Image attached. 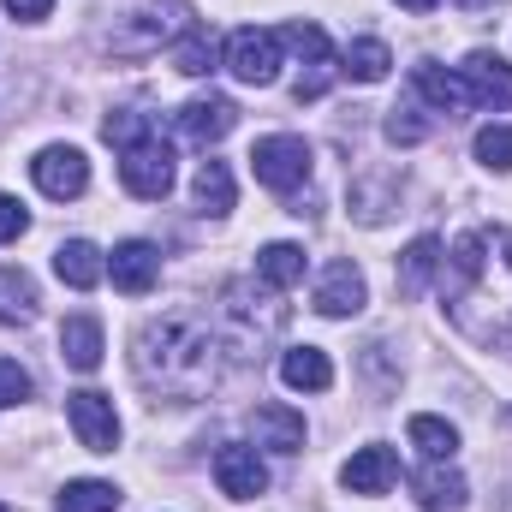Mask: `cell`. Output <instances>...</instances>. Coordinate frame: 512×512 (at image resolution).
<instances>
[{"label":"cell","mask_w":512,"mask_h":512,"mask_svg":"<svg viewBox=\"0 0 512 512\" xmlns=\"http://www.w3.org/2000/svg\"><path fill=\"white\" fill-rule=\"evenodd\" d=\"M399 6H405V12H435L441 0H399Z\"/></svg>","instance_id":"cell-39"},{"label":"cell","mask_w":512,"mask_h":512,"mask_svg":"<svg viewBox=\"0 0 512 512\" xmlns=\"http://www.w3.org/2000/svg\"><path fill=\"white\" fill-rule=\"evenodd\" d=\"M30 179H36L42 197L72 203V197L90 191V161H84V149H72V143H48V149L30 161Z\"/></svg>","instance_id":"cell-6"},{"label":"cell","mask_w":512,"mask_h":512,"mask_svg":"<svg viewBox=\"0 0 512 512\" xmlns=\"http://www.w3.org/2000/svg\"><path fill=\"white\" fill-rule=\"evenodd\" d=\"M36 280L24 274V268H0V322L6 328H24V322H36Z\"/></svg>","instance_id":"cell-23"},{"label":"cell","mask_w":512,"mask_h":512,"mask_svg":"<svg viewBox=\"0 0 512 512\" xmlns=\"http://www.w3.org/2000/svg\"><path fill=\"white\" fill-rule=\"evenodd\" d=\"M66 417H72L78 447H90V453H114V447H120V411H114L108 393H96V387L72 393V399H66Z\"/></svg>","instance_id":"cell-8"},{"label":"cell","mask_w":512,"mask_h":512,"mask_svg":"<svg viewBox=\"0 0 512 512\" xmlns=\"http://www.w3.org/2000/svg\"><path fill=\"white\" fill-rule=\"evenodd\" d=\"M393 209H399V179H393V173H364V179H352V215H358L364 227H382Z\"/></svg>","instance_id":"cell-18"},{"label":"cell","mask_w":512,"mask_h":512,"mask_svg":"<svg viewBox=\"0 0 512 512\" xmlns=\"http://www.w3.org/2000/svg\"><path fill=\"white\" fill-rule=\"evenodd\" d=\"M393 477H399L393 447H358V453L340 465V483H346L352 495H387V489H393Z\"/></svg>","instance_id":"cell-15"},{"label":"cell","mask_w":512,"mask_h":512,"mask_svg":"<svg viewBox=\"0 0 512 512\" xmlns=\"http://www.w3.org/2000/svg\"><path fill=\"white\" fill-rule=\"evenodd\" d=\"M280 382L298 387V393H328V387H334V364H328L322 346H292V352L280 358Z\"/></svg>","instance_id":"cell-19"},{"label":"cell","mask_w":512,"mask_h":512,"mask_svg":"<svg viewBox=\"0 0 512 512\" xmlns=\"http://www.w3.org/2000/svg\"><path fill=\"white\" fill-rule=\"evenodd\" d=\"M215 483H221V495L227 501H256V495H268V465L256 459V447H221L215 453Z\"/></svg>","instance_id":"cell-11"},{"label":"cell","mask_w":512,"mask_h":512,"mask_svg":"<svg viewBox=\"0 0 512 512\" xmlns=\"http://www.w3.org/2000/svg\"><path fill=\"white\" fill-rule=\"evenodd\" d=\"M24 233H30V215H24V203L0 191V245H18Z\"/></svg>","instance_id":"cell-36"},{"label":"cell","mask_w":512,"mask_h":512,"mask_svg":"<svg viewBox=\"0 0 512 512\" xmlns=\"http://www.w3.org/2000/svg\"><path fill=\"white\" fill-rule=\"evenodd\" d=\"M0 512H12V507H0Z\"/></svg>","instance_id":"cell-40"},{"label":"cell","mask_w":512,"mask_h":512,"mask_svg":"<svg viewBox=\"0 0 512 512\" xmlns=\"http://www.w3.org/2000/svg\"><path fill=\"white\" fill-rule=\"evenodd\" d=\"M459 84H465V102H471V108H489V114L512 108V66L501 60V54H489V48L465 54Z\"/></svg>","instance_id":"cell-9"},{"label":"cell","mask_w":512,"mask_h":512,"mask_svg":"<svg viewBox=\"0 0 512 512\" xmlns=\"http://www.w3.org/2000/svg\"><path fill=\"white\" fill-rule=\"evenodd\" d=\"M131 370H137V382L149 387L155 399L185 405V399H209L221 387V376H227V346H221V334L203 316L167 310V316H155V322L137 328Z\"/></svg>","instance_id":"cell-2"},{"label":"cell","mask_w":512,"mask_h":512,"mask_svg":"<svg viewBox=\"0 0 512 512\" xmlns=\"http://www.w3.org/2000/svg\"><path fill=\"white\" fill-rule=\"evenodd\" d=\"M459 6H465V12H495L501 0H459Z\"/></svg>","instance_id":"cell-38"},{"label":"cell","mask_w":512,"mask_h":512,"mask_svg":"<svg viewBox=\"0 0 512 512\" xmlns=\"http://www.w3.org/2000/svg\"><path fill=\"white\" fill-rule=\"evenodd\" d=\"M120 507V489L102 483V477H78L60 489V512H114Z\"/></svg>","instance_id":"cell-29"},{"label":"cell","mask_w":512,"mask_h":512,"mask_svg":"<svg viewBox=\"0 0 512 512\" xmlns=\"http://www.w3.org/2000/svg\"><path fill=\"white\" fill-rule=\"evenodd\" d=\"M387 143H423V137H429V120H423V114H417V108H393V114H387Z\"/></svg>","instance_id":"cell-32"},{"label":"cell","mask_w":512,"mask_h":512,"mask_svg":"<svg viewBox=\"0 0 512 512\" xmlns=\"http://www.w3.org/2000/svg\"><path fill=\"white\" fill-rule=\"evenodd\" d=\"M102 322L96 316H66V328H60V358L78 370V376H90V370H102Z\"/></svg>","instance_id":"cell-17"},{"label":"cell","mask_w":512,"mask_h":512,"mask_svg":"<svg viewBox=\"0 0 512 512\" xmlns=\"http://www.w3.org/2000/svg\"><path fill=\"white\" fill-rule=\"evenodd\" d=\"M280 36H286V42H292V48H298V54H304L310 66H316V60H334V48H328V36H322L316 24H304V18H298L292 30H280Z\"/></svg>","instance_id":"cell-33"},{"label":"cell","mask_w":512,"mask_h":512,"mask_svg":"<svg viewBox=\"0 0 512 512\" xmlns=\"http://www.w3.org/2000/svg\"><path fill=\"white\" fill-rule=\"evenodd\" d=\"M364 304H370L364 268H358V262H328L322 280H316V310H322L328 322H346V316H358Z\"/></svg>","instance_id":"cell-10"},{"label":"cell","mask_w":512,"mask_h":512,"mask_svg":"<svg viewBox=\"0 0 512 512\" xmlns=\"http://www.w3.org/2000/svg\"><path fill=\"white\" fill-rule=\"evenodd\" d=\"M120 179H126L131 197H143V203H161L167 191H173V149L149 131L143 143H131L126 161H120Z\"/></svg>","instance_id":"cell-7"},{"label":"cell","mask_w":512,"mask_h":512,"mask_svg":"<svg viewBox=\"0 0 512 512\" xmlns=\"http://www.w3.org/2000/svg\"><path fill=\"white\" fill-rule=\"evenodd\" d=\"M280 48H286V36L280 30H256V24H245V30H233L227 36V72L239 78V84H274L280 78Z\"/></svg>","instance_id":"cell-5"},{"label":"cell","mask_w":512,"mask_h":512,"mask_svg":"<svg viewBox=\"0 0 512 512\" xmlns=\"http://www.w3.org/2000/svg\"><path fill=\"white\" fill-rule=\"evenodd\" d=\"M215 60H221V42H215L203 24H191V30L173 42V66H179L185 78H209V72H215Z\"/></svg>","instance_id":"cell-24"},{"label":"cell","mask_w":512,"mask_h":512,"mask_svg":"<svg viewBox=\"0 0 512 512\" xmlns=\"http://www.w3.org/2000/svg\"><path fill=\"white\" fill-rule=\"evenodd\" d=\"M435 268H441V239H435V233L411 239V251L399 256V274H393L399 298H417V292H423V286L435 280Z\"/></svg>","instance_id":"cell-22"},{"label":"cell","mask_w":512,"mask_h":512,"mask_svg":"<svg viewBox=\"0 0 512 512\" xmlns=\"http://www.w3.org/2000/svg\"><path fill=\"white\" fill-rule=\"evenodd\" d=\"M102 137H108V143H120V149H131V143H143V137H149V120H143V114H131V108H120V114H108V120H102Z\"/></svg>","instance_id":"cell-31"},{"label":"cell","mask_w":512,"mask_h":512,"mask_svg":"<svg viewBox=\"0 0 512 512\" xmlns=\"http://www.w3.org/2000/svg\"><path fill=\"white\" fill-rule=\"evenodd\" d=\"M346 78H358V84H382L387 72H393V54H387V42L376 36H364V42H352L346 48V66H340Z\"/></svg>","instance_id":"cell-28"},{"label":"cell","mask_w":512,"mask_h":512,"mask_svg":"<svg viewBox=\"0 0 512 512\" xmlns=\"http://www.w3.org/2000/svg\"><path fill=\"white\" fill-rule=\"evenodd\" d=\"M477 161L489 173H512V126H483L477 131Z\"/></svg>","instance_id":"cell-30"},{"label":"cell","mask_w":512,"mask_h":512,"mask_svg":"<svg viewBox=\"0 0 512 512\" xmlns=\"http://www.w3.org/2000/svg\"><path fill=\"white\" fill-rule=\"evenodd\" d=\"M54 274H60L72 292H90V286L108 280V256L96 251L90 239H66V245L54 251Z\"/></svg>","instance_id":"cell-16"},{"label":"cell","mask_w":512,"mask_h":512,"mask_svg":"<svg viewBox=\"0 0 512 512\" xmlns=\"http://www.w3.org/2000/svg\"><path fill=\"white\" fill-rule=\"evenodd\" d=\"M191 191H197V209H203V215H227V209H233V197H239V191H233V167H227V161H203V167H197V179H191Z\"/></svg>","instance_id":"cell-25"},{"label":"cell","mask_w":512,"mask_h":512,"mask_svg":"<svg viewBox=\"0 0 512 512\" xmlns=\"http://www.w3.org/2000/svg\"><path fill=\"white\" fill-rule=\"evenodd\" d=\"M334 72H340L334 60H316L310 72H298V84H292V96H298V102H316V96H322V90L334 84Z\"/></svg>","instance_id":"cell-35"},{"label":"cell","mask_w":512,"mask_h":512,"mask_svg":"<svg viewBox=\"0 0 512 512\" xmlns=\"http://www.w3.org/2000/svg\"><path fill=\"white\" fill-rule=\"evenodd\" d=\"M6 12H12V18H30V24H36V18H48V12H54V0H6Z\"/></svg>","instance_id":"cell-37"},{"label":"cell","mask_w":512,"mask_h":512,"mask_svg":"<svg viewBox=\"0 0 512 512\" xmlns=\"http://www.w3.org/2000/svg\"><path fill=\"white\" fill-rule=\"evenodd\" d=\"M441 304L471 346L512 358V227H471L453 239L441 256Z\"/></svg>","instance_id":"cell-1"},{"label":"cell","mask_w":512,"mask_h":512,"mask_svg":"<svg viewBox=\"0 0 512 512\" xmlns=\"http://www.w3.org/2000/svg\"><path fill=\"white\" fill-rule=\"evenodd\" d=\"M108 280H114L126 298L155 292V280H161V251H155L149 239H126V245H114V256H108Z\"/></svg>","instance_id":"cell-12"},{"label":"cell","mask_w":512,"mask_h":512,"mask_svg":"<svg viewBox=\"0 0 512 512\" xmlns=\"http://www.w3.org/2000/svg\"><path fill=\"white\" fill-rule=\"evenodd\" d=\"M233 126H239V108H233L227 96H215V90H209V96H191V102L179 108V137H191V143H203V149L221 143Z\"/></svg>","instance_id":"cell-14"},{"label":"cell","mask_w":512,"mask_h":512,"mask_svg":"<svg viewBox=\"0 0 512 512\" xmlns=\"http://www.w3.org/2000/svg\"><path fill=\"white\" fill-rule=\"evenodd\" d=\"M185 18H191V12H185V0H149V6L126 12V24H114V30H108V48H114V54H126V60H143V54H155L161 42L185 36V30H191Z\"/></svg>","instance_id":"cell-3"},{"label":"cell","mask_w":512,"mask_h":512,"mask_svg":"<svg viewBox=\"0 0 512 512\" xmlns=\"http://www.w3.org/2000/svg\"><path fill=\"white\" fill-rule=\"evenodd\" d=\"M256 274H262V286L292 292V286L304 280V251H298V245H262V256H256Z\"/></svg>","instance_id":"cell-27"},{"label":"cell","mask_w":512,"mask_h":512,"mask_svg":"<svg viewBox=\"0 0 512 512\" xmlns=\"http://www.w3.org/2000/svg\"><path fill=\"white\" fill-rule=\"evenodd\" d=\"M24 399H30V370L12 364V358H0V411L6 405H24Z\"/></svg>","instance_id":"cell-34"},{"label":"cell","mask_w":512,"mask_h":512,"mask_svg":"<svg viewBox=\"0 0 512 512\" xmlns=\"http://www.w3.org/2000/svg\"><path fill=\"white\" fill-rule=\"evenodd\" d=\"M405 435H411V447H417L429 465H441V459H453V453H459V429H453L447 417H411V423H405Z\"/></svg>","instance_id":"cell-26"},{"label":"cell","mask_w":512,"mask_h":512,"mask_svg":"<svg viewBox=\"0 0 512 512\" xmlns=\"http://www.w3.org/2000/svg\"><path fill=\"white\" fill-rule=\"evenodd\" d=\"M411 90H417V96H423V102H429L435 114H447V120H453V114L465 108V84H459V78H453L447 66H435V60H423V66L411 72Z\"/></svg>","instance_id":"cell-21"},{"label":"cell","mask_w":512,"mask_h":512,"mask_svg":"<svg viewBox=\"0 0 512 512\" xmlns=\"http://www.w3.org/2000/svg\"><path fill=\"white\" fill-rule=\"evenodd\" d=\"M411 489H417V507H423V512H459V507H465V495H471V489H465V477H459L447 459H441V465H429Z\"/></svg>","instance_id":"cell-20"},{"label":"cell","mask_w":512,"mask_h":512,"mask_svg":"<svg viewBox=\"0 0 512 512\" xmlns=\"http://www.w3.org/2000/svg\"><path fill=\"white\" fill-rule=\"evenodd\" d=\"M251 429L256 447H268V453H304V411H292L286 399H262L251 411Z\"/></svg>","instance_id":"cell-13"},{"label":"cell","mask_w":512,"mask_h":512,"mask_svg":"<svg viewBox=\"0 0 512 512\" xmlns=\"http://www.w3.org/2000/svg\"><path fill=\"white\" fill-rule=\"evenodd\" d=\"M310 167H316V155H310V143H304V137H286V131H274V137H256L251 173L268 185V191L292 197V191L310 179Z\"/></svg>","instance_id":"cell-4"}]
</instances>
